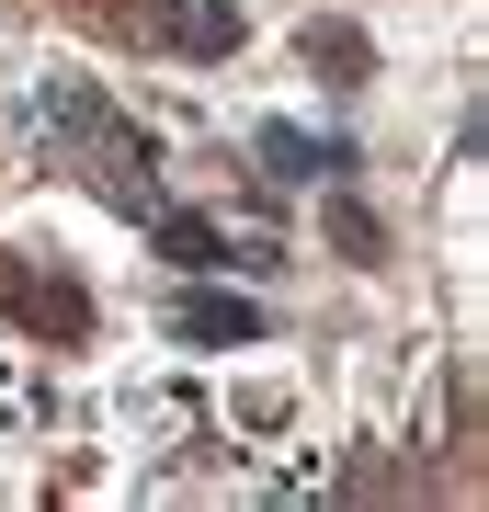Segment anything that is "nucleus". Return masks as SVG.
<instances>
[{"mask_svg":"<svg viewBox=\"0 0 489 512\" xmlns=\"http://www.w3.org/2000/svg\"><path fill=\"white\" fill-rule=\"evenodd\" d=\"M35 137H46L57 171H80V183L114 205V217H160V137H148L137 114H114L103 80H46L35 92Z\"/></svg>","mask_w":489,"mask_h":512,"instance_id":"obj_1","label":"nucleus"},{"mask_svg":"<svg viewBox=\"0 0 489 512\" xmlns=\"http://www.w3.org/2000/svg\"><path fill=\"white\" fill-rule=\"evenodd\" d=\"M0 319H12L23 342L69 353V342H91V285L69 274V262H35V251H0Z\"/></svg>","mask_w":489,"mask_h":512,"instance_id":"obj_2","label":"nucleus"},{"mask_svg":"<svg viewBox=\"0 0 489 512\" xmlns=\"http://www.w3.org/2000/svg\"><path fill=\"white\" fill-rule=\"evenodd\" d=\"M148 228H160V262H182V274H228V262H273V239H251V251H239V239H228L217 217H171V205H160Z\"/></svg>","mask_w":489,"mask_h":512,"instance_id":"obj_3","label":"nucleus"},{"mask_svg":"<svg viewBox=\"0 0 489 512\" xmlns=\"http://www.w3.org/2000/svg\"><path fill=\"white\" fill-rule=\"evenodd\" d=\"M262 308H251V296H217V285H182L171 296V342H262Z\"/></svg>","mask_w":489,"mask_h":512,"instance_id":"obj_4","label":"nucleus"},{"mask_svg":"<svg viewBox=\"0 0 489 512\" xmlns=\"http://www.w3.org/2000/svg\"><path fill=\"white\" fill-rule=\"evenodd\" d=\"M251 160L273 183H319V171H353V137H308V126H251Z\"/></svg>","mask_w":489,"mask_h":512,"instance_id":"obj_5","label":"nucleus"},{"mask_svg":"<svg viewBox=\"0 0 489 512\" xmlns=\"http://www.w3.org/2000/svg\"><path fill=\"white\" fill-rule=\"evenodd\" d=\"M239 35H251L239 0H171V12H160V46H171V57H228Z\"/></svg>","mask_w":489,"mask_h":512,"instance_id":"obj_6","label":"nucleus"},{"mask_svg":"<svg viewBox=\"0 0 489 512\" xmlns=\"http://www.w3.org/2000/svg\"><path fill=\"white\" fill-rule=\"evenodd\" d=\"M57 12H69L80 35H103V46H160V12H171V0H57Z\"/></svg>","mask_w":489,"mask_h":512,"instance_id":"obj_7","label":"nucleus"},{"mask_svg":"<svg viewBox=\"0 0 489 512\" xmlns=\"http://www.w3.org/2000/svg\"><path fill=\"white\" fill-rule=\"evenodd\" d=\"M308 69H319V80H364V69H376L364 23H308Z\"/></svg>","mask_w":489,"mask_h":512,"instance_id":"obj_8","label":"nucleus"},{"mask_svg":"<svg viewBox=\"0 0 489 512\" xmlns=\"http://www.w3.org/2000/svg\"><path fill=\"white\" fill-rule=\"evenodd\" d=\"M330 251H353V262H376V251H387V228H376V217H364V205L342 194V205H330Z\"/></svg>","mask_w":489,"mask_h":512,"instance_id":"obj_9","label":"nucleus"}]
</instances>
